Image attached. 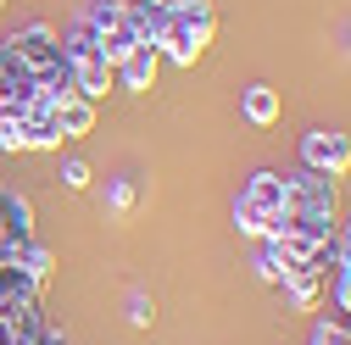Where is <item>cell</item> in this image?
<instances>
[{"mask_svg": "<svg viewBox=\"0 0 351 345\" xmlns=\"http://www.w3.org/2000/svg\"><path fill=\"white\" fill-rule=\"evenodd\" d=\"M212 34H217L212 0H173L167 23H162V39H156V56H167L173 67H195L201 51L212 45Z\"/></svg>", "mask_w": 351, "mask_h": 345, "instance_id": "obj_1", "label": "cell"}, {"mask_svg": "<svg viewBox=\"0 0 351 345\" xmlns=\"http://www.w3.org/2000/svg\"><path fill=\"white\" fill-rule=\"evenodd\" d=\"M56 39H62V62L73 67L78 95H84V101H101L117 78H112V62L101 56V39H95V28L84 23V17H73V23H67Z\"/></svg>", "mask_w": 351, "mask_h": 345, "instance_id": "obj_2", "label": "cell"}, {"mask_svg": "<svg viewBox=\"0 0 351 345\" xmlns=\"http://www.w3.org/2000/svg\"><path fill=\"white\" fill-rule=\"evenodd\" d=\"M285 223V179L279 172H251V184L234 201V229L245 240H274Z\"/></svg>", "mask_w": 351, "mask_h": 345, "instance_id": "obj_3", "label": "cell"}, {"mask_svg": "<svg viewBox=\"0 0 351 345\" xmlns=\"http://www.w3.org/2000/svg\"><path fill=\"white\" fill-rule=\"evenodd\" d=\"M285 212L290 218H313V223H340V179L301 167L295 179H285Z\"/></svg>", "mask_w": 351, "mask_h": 345, "instance_id": "obj_4", "label": "cell"}, {"mask_svg": "<svg viewBox=\"0 0 351 345\" xmlns=\"http://www.w3.org/2000/svg\"><path fill=\"white\" fill-rule=\"evenodd\" d=\"M301 167L329 172V179H346L351 172V140L335 134V128H313V134L301 140Z\"/></svg>", "mask_w": 351, "mask_h": 345, "instance_id": "obj_5", "label": "cell"}, {"mask_svg": "<svg viewBox=\"0 0 351 345\" xmlns=\"http://www.w3.org/2000/svg\"><path fill=\"white\" fill-rule=\"evenodd\" d=\"M39 101V84H34V73L0 45V117H12L17 123V112H28Z\"/></svg>", "mask_w": 351, "mask_h": 345, "instance_id": "obj_6", "label": "cell"}, {"mask_svg": "<svg viewBox=\"0 0 351 345\" xmlns=\"http://www.w3.org/2000/svg\"><path fill=\"white\" fill-rule=\"evenodd\" d=\"M17 140H23V151H62V123H56V106L34 101L28 112H17Z\"/></svg>", "mask_w": 351, "mask_h": 345, "instance_id": "obj_7", "label": "cell"}, {"mask_svg": "<svg viewBox=\"0 0 351 345\" xmlns=\"http://www.w3.org/2000/svg\"><path fill=\"white\" fill-rule=\"evenodd\" d=\"M156 67H162V56H156V45H134L117 67H112V78L123 84L128 95H151L156 90Z\"/></svg>", "mask_w": 351, "mask_h": 345, "instance_id": "obj_8", "label": "cell"}, {"mask_svg": "<svg viewBox=\"0 0 351 345\" xmlns=\"http://www.w3.org/2000/svg\"><path fill=\"white\" fill-rule=\"evenodd\" d=\"M240 112H245V123H256V128H274L279 112H285V101H279L274 84H251V90L240 95Z\"/></svg>", "mask_w": 351, "mask_h": 345, "instance_id": "obj_9", "label": "cell"}, {"mask_svg": "<svg viewBox=\"0 0 351 345\" xmlns=\"http://www.w3.org/2000/svg\"><path fill=\"white\" fill-rule=\"evenodd\" d=\"M56 123H62V140H84V134H95V101L67 95V101L56 106Z\"/></svg>", "mask_w": 351, "mask_h": 345, "instance_id": "obj_10", "label": "cell"}, {"mask_svg": "<svg viewBox=\"0 0 351 345\" xmlns=\"http://www.w3.org/2000/svg\"><path fill=\"white\" fill-rule=\"evenodd\" d=\"M17 268H23V279H28V284H39V290H45L56 262H51V251H45V245H34V240H28V245H23V256H17Z\"/></svg>", "mask_w": 351, "mask_h": 345, "instance_id": "obj_11", "label": "cell"}, {"mask_svg": "<svg viewBox=\"0 0 351 345\" xmlns=\"http://www.w3.org/2000/svg\"><path fill=\"white\" fill-rule=\"evenodd\" d=\"M285 268H290V262H285V251H279L274 240H262V251H256V279H262V284H279Z\"/></svg>", "mask_w": 351, "mask_h": 345, "instance_id": "obj_12", "label": "cell"}, {"mask_svg": "<svg viewBox=\"0 0 351 345\" xmlns=\"http://www.w3.org/2000/svg\"><path fill=\"white\" fill-rule=\"evenodd\" d=\"M313 345H351V329L329 312V318H318V329H313Z\"/></svg>", "mask_w": 351, "mask_h": 345, "instance_id": "obj_13", "label": "cell"}, {"mask_svg": "<svg viewBox=\"0 0 351 345\" xmlns=\"http://www.w3.org/2000/svg\"><path fill=\"white\" fill-rule=\"evenodd\" d=\"M151 318H156L151 295H145V290H128V323H134V329H151Z\"/></svg>", "mask_w": 351, "mask_h": 345, "instance_id": "obj_14", "label": "cell"}, {"mask_svg": "<svg viewBox=\"0 0 351 345\" xmlns=\"http://www.w3.org/2000/svg\"><path fill=\"white\" fill-rule=\"evenodd\" d=\"M62 184H67V190H90V162L67 156V162H62Z\"/></svg>", "mask_w": 351, "mask_h": 345, "instance_id": "obj_15", "label": "cell"}, {"mask_svg": "<svg viewBox=\"0 0 351 345\" xmlns=\"http://www.w3.org/2000/svg\"><path fill=\"white\" fill-rule=\"evenodd\" d=\"M128 206H134V184L117 179V184H112V212H128Z\"/></svg>", "mask_w": 351, "mask_h": 345, "instance_id": "obj_16", "label": "cell"}, {"mask_svg": "<svg viewBox=\"0 0 351 345\" xmlns=\"http://www.w3.org/2000/svg\"><path fill=\"white\" fill-rule=\"evenodd\" d=\"M145 6H173V0H145Z\"/></svg>", "mask_w": 351, "mask_h": 345, "instance_id": "obj_17", "label": "cell"}, {"mask_svg": "<svg viewBox=\"0 0 351 345\" xmlns=\"http://www.w3.org/2000/svg\"><path fill=\"white\" fill-rule=\"evenodd\" d=\"M0 6H6V0H0Z\"/></svg>", "mask_w": 351, "mask_h": 345, "instance_id": "obj_18", "label": "cell"}]
</instances>
